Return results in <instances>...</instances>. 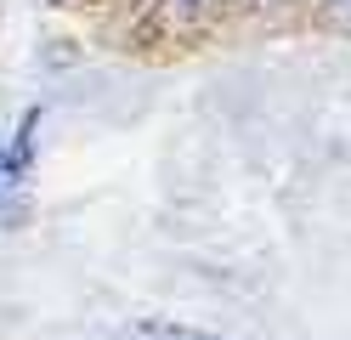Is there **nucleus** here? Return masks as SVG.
<instances>
[{
  "instance_id": "obj_1",
  "label": "nucleus",
  "mask_w": 351,
  "mask_h": 340,
  "mask_svg": "<svg viewBox=\"0 0 351 340\" xmlns=\"http://www.w3.org/2000/svg\"><path fill=\"white\" fill-rule=\"evenodd\" d=\"M34 159H40V108H23V120L0 142V227H23L34 199Z\"/></svg>"
},
{
  "instance_id": "obj_2",
  "label": "nucleus",
  "mask_w": 351,
  "mask_h": 340,
  "mask_svg": "<svg viewBox=\"0 0 351 340\" xmlns=\"http://www.w3.org/2000/svg\"><path fill=\"white\" fill-rule=\"evenodd\" d=\"M142 340H204V335H187V329H147Z\"/></svg>"
},
{
  "instance_id": "obj_3",
  "label": "nucleus",
  "mask_w": 351,
  "mask_h": 340,
  "mask_svg": "<svg viewBox=\"0 0 351 340\" xmlns=\"http://www.w3.org/2000/svg\"><path fill=\"white\" fill-rule=\"evenodd\" d=\"M317 6H323L328 17H340V23H351V0H317Z\"/></svg>"
}]
</instances>
